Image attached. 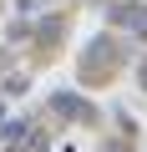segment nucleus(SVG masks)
I'll return each instance as SVG.
<instances>
[{"instance_id":"nucleus-1","label":"nucleus","mask_w":147,"mask_h":152,"mask_svg":"<svg viewBox=\"0 0 147 152\" xmlns=\"http://www.w3.org/2000/svg\"><path fill=\"white\" fill-rule=\"evenodd\" d=\"M117 61H122V46H117V36H112V31H97V36L86 41V51H81V71H86V76H91V71H97V76H107Z\"/></svg>"},{"instance_id":"nucleus-2","label":"nucleus","mask_w":147,"mask_h":152,"mask_svg":"<svg viewBox=\"0 0 147 152\" xmlns=\"http://www.w3.org/2000/svg\"><path fill=\"white\" fill-rule=\"evenodd\" d=\"M107 20L142 36V31H147V5H142V0H117V5H107Z\"/></svg>"},{"instance_id":"nucleus-3","label":"nucleus","mask_w":147,"mask_h":152,"mask_svg":"<svg viewBox=\"0 0 147 152\" xmlns=\"http://www.w3.org/2000/svg\"><path fill=\"white\" fill-rule=\"evenodd\" d=\"M51 107H56L61 117H71V122H97V107H91V102H81V96H71V91H56V96H51Z\"/></svg>"},{"instance_id":"nucleus-4","label":"nucleus","mask_w":147,"mask_h":152,"mask_svg":"<svg viewBox=\"0 0 147 152\" xmlns=\"http://www.w3.org/2000/svg\"><path fill=\"white\" fill-rule=\"evenodd\" d=\"M137 76H142V86H147V56H142V71H137Z\"/></svg>"}]
</instances>
